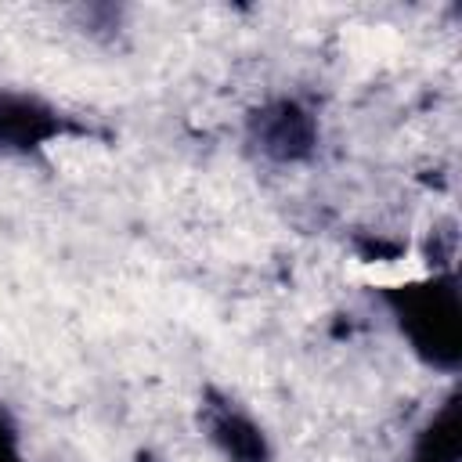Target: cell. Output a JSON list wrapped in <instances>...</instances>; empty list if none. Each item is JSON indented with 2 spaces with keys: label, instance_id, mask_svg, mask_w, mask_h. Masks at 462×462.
<instances>
[{
  "label": "cell",
  "instance_id": "cell-2",
  "mask_svg": "<svg viewBox=\"0 0 462 462\" xmlns=\"http://www.w3.org/2000/svg\"><path fill=\"white\" fill-rule=\"evenodd\" d=\"M253 144L274 162H300L318 144V119L296 97H274L249 119Z\"/></svg>",
  "mask_w": 462,
  "mask_h": 462
},
{
  "label": "cell",
  "instance_id": "cell-3",
  "mask_svg": "<svg viewBox=\"0 0 462 462\" xmlns=\"http://www.w3.org/2000/svg\"><path fill=\"white\" fill-rule=\"evenodd\" d=\"M65 130L61 116L29 94H0V152H29Z\"/></svg>",
  "mask_w": 462,
  "mask_h": 462
},
{
  "label": "cell",
  "instance_id": "cell-4",
  "mask_svg": "<svg viewBox=\"0 0 462 462\" xmlns=\"http://www.w3.org/2000/svg\"><path fill=\"white\" fill-rule=\"evenodd\" d=\"M202 419H206L209 440L231 462H267V455H271L267 437H263V430L242 408H235L231 401H209Z\"/></svg>",
  "mask_w": 462,
  "mask_h": 462
},
{
  "label": "cell",
  "instance_id": "cell-5",
  "mask_svg": "<svg viewBox=\"0 0 462 462\" xmlns=\"http://www.w3.org/2000/svg\"><path fill=\"white\" fill-rule=\"evenodd\" d=\"M462 440H458V397L451 393L437 415L419 430L411 458L408 462H458Z\"/></svg>",
  "mask_w": 462,
  "mask_h": 462
},
{
  "label": "cell",
  "instance_id": "cell-1",
  "mask_svg": "<svg viewBox=\"0 0 462 462\" xmlns=\"http://www.w3.org/2000/svg\"><path fill=\"white\" fill-rule=\"evenodd\" d=\"M390 307L415 354H422L430 365L448 372L458 365L462 307H458V289L451 274H433L430 282L393 289Z\"/></svg>",
  "mask_w": 462,
  "mask_h": 462
}]
</instances>
